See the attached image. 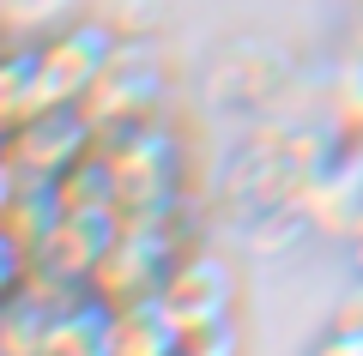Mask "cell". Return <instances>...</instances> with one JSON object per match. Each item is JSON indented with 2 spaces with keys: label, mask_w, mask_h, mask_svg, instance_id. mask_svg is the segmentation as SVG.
Wrapping results in <instances>:
<instances>
[{
  "label": "cell",
  "mask_w": 363,
  "mask_h": 356,
  "mask_svg": "<svg viewBox=\"0 0 363 356\" xmlns=\"http://www.w3.org/2000/svg\"><path fill=\"white\" fill-rule=\"evenodd\" d=\"M109 176H116V205L121 217H152L176 212L188 193V145L169 121H145V127L109 133L104 139Z\"/></svg>",
  "instance_id": "cell-1"
},
{
  "label": "cell",
  "mask_w": 363,
  "mask_h": 356,
  "mask_svg": "<svg viewBox=\"0 0 363 356\" xmlns=\"http://www.w3.org/2000/svg\"><path fill=\"white\" fill-rule=\"evenodd\" d=\"M85 115L97 121V133H128L145 121H164L169 115V54L157 37H121L109 67L97 73V85L85 91Z\"/></svg>",
  "instance_id": "cell-2"
},
{
  "label": "cell",
  "mask_w": 363,
  "mask_h": 356,
  "mask_svg": "<svg viewBox=\"0 0 363 356\" xmlns=\"http://www.w3.org/2000/svg\"><path fill=\"white\" fill-rule=\"evenodd\" d=\"M182 212V205H176ZM176 212H152V217H121L116 242H109L104 266L91 272L85 290L97 296V302L121 308V302H145V296H157L169 284V272H176V260L188 254L194 242H176Z\"/></svg>",
  "instance_id": "cell-3"
},
{
  "label": "cell",
  "mask_w": 363,
  "mask_h": 356,
  "mask_svg": "<svg viewBox=\"0 0 363 356\" xmlns=\"http://www.w3.org/2000/svg\"><path fill=\"white\" fill-rule=\"evenodd\" d=\"M97 145H104V133H97V121L85 115V103H49V109L25 115V121H13V127L0 133V163L13 169L18 181L49 188L55 176H67V169H73L79 157H91Z\"/></svg>",
  "instance_id": "cell-4"
},
{
  "label": "cell",
  "mask_w": 363,
  "mask_h": 356,
  "mask_svg": "<svg viewBox=\"0 0 363 356\" xmlns=\"http://www.w3.org/2000/svg\"><path fill=\"white\" fill-rule=\"evenodd\" d=\"M116 229H121V212H109V205L104 212H61L37 248V284H49L61 296H79L91 284V272L104 266Z\"/></svg>",
  "instance_id": "cell-5"
},
{
  "label": "cell",
  "mask_w": 363,
  "mask_h": 356,
  "mask_svg": "<svg viewBox=\"0 0 363 356\" xmlns=\"http://www.w3.org/2000/svg\"><path fill=\"white\" fill-rule=\"evenodd\" d=\"M116 42H121V37H116L109 25H97V18H67L61 30L37 37L43 97H49V103H79L91 85H97V73L109 67Z\"/></svg>",
  "instance_id": "cell-6"
},
{
  "label": "cell",
  "mask_w": 363,
  "mask_h": 356,
  "mask_svg": "<svg viewBox=\"0 0 363 356\" xmlns=\"http://www.w3.org/2000/svg\"><path fill=\"white\" fill-rule=\"evenodd\" d=\"M164 308L176 314V326H212V320H236V266L218 248H188L176 260L164 290Z\"/></svg>",
  "instance_id": "cell-7"
},
{
  "label": "cell",
  "mask_w": 363,
  "mask_h": 356,
  "mask_svg": "<svg viewBox=\"0 0 363 356\" xmlns=\"http://www.w3.org/2000/svg\"><path fill=\"white\" fill-rule=\"evenodd\" d=\"M30 356H116V344H109V302H97L91 290L67 296L49 314Z\"/></svg>",
  "instance_id": "cell-8"
},
{
  "label": "cell",
  "mask_w": 363,
  "mask_h": 356,
  "mask_svg": "<svg viewBox=\"0 0 363 356\" xmlns=\"http://www.w3.org/2000/svg\"><path fill=\"white\" fill-rule=\"evenodd\" d=\"M176 332L182 326H176V314L164 308V296L109 308V344H116V356H169Z\"/></svg>",
  "instance_id": "cell-9"
},
{
  "label": "cell",
  "mask_w": 363,
  "mask_h": 356,
  "mask_svg": "<svg viewBox=\"0 0 363 356\" xmlns=\"http://www.w3.org/2000/svg\"><path fill=\"white\" fill-rule=\"evenodd\" d=\"M79 13V0H0V42H37Z\"/></svg>",
  "instance_id": "cell-10"
},
{
  "label": "cell",
  "mask_w": 363,
  "mask_h": 356,
  "mask_svg": "<svg viewBox=\"0 0 363 356\" xmlns=\"http://www.w3.org/2000/svg\"><path fill=\"white\" fill-rule=\"evenodd\" d=\"M169 356H242V332L236 320H212V326H182Z\"/></svg>",
  "instance_id": "cell-11"
},
{
  "label": "cell",
  "mask_w": 363,
  "mask_h": 356,
  "mask_svg": "<svg viewBox=\"0 0 363 356\" xmlns=\"http://www.w3.org/2000/svg\"><path fill=\"white\" fill-rule=\"evenodd\" d=\"M30 278H37V254H30L25 242H18L13 229L0 224V308L13 302V296L30 290Z\"/></svg>",
  "instance_id": "cell-12"
},
{
  "label": "cell",
  "mask_w": 363,
  "mask_h": 356,
  "mask_svg": "<svg viewBox=\"0 0 363 356\" xmlns=\"http://www.w3.org/2000/svg\"><path fill=\"white\" fill-rule=\"evenodd\" d=\"M309 356H363V320L333 314V326L309 344Z\"/></svg>",
  "instance_id": "cell-13"
},
{
  "label": "cell",
  "mask_w": 363,
  "mask_h": 356,
  "mask_svg": "<svg viewBox=\"0 0 363 356\" xmlns=\"http://www.w3.org/2000/svg\"><path fill=\"white\" fill-rule=\"evenodd\" d=\"M13 193H18V176L0 163V217H6V205H13Z\"/></svg>",
  "instance_id": "cell-14"
}]
</instances>
